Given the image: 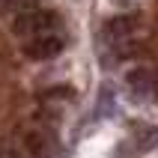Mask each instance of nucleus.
Wrapping results in <instances>:
<instances>
[{
  "label": "nucleus",
  "mask_w": 158,
  "mask_h": 158,
  "mask_svg": "<svg viewBox=\"0 0 158 158\" xmlns=\"http://www.w3.org/2000/svg\"><path fill=\"white\" fill-rule=\"evenodd\" d=\"M57 27H60V15L57 12H51V9H30V12L15 18L12 30L30 42V39H39V36L57 33Z\"/></svg>",
  "instance_id": "nucleus-1"
},
{
  "label": "nucleus",
  "mask_w": 158,
  "mask_h": 158,
  "mask_svg": "<svg viewBox=\"0 0 158 158\" xmlns=\"http://www.w3.org/2000/svg\"><path fill=\"white\" fill-rule=\"evenodd\" d=\"M66 48V39H63L60 33H51V36H39V39H30V42L24 45V57H30V60H54L57 54Z\"/></svg>",
  "instance_id": "nucleus-2"
},
{
  "label": "nucleus",
  "mask_w": 158,
  "mask_h": 158,
  "mask_svg": "<svg viewBox=\"0 0 158 158\" xmlns=\"http://www.w3.org/2000/svg\"><path fill=\"white\" fill-rule=\"evenodd\" d=\"M137 24H140V18L134 15V12L116 15V18H110V21L105 24V39H107V42H119V45H125V39H131V36H134Z\"/></svg>",
  "instance_id": "nucleus-3"
},
{
  "label": "nucleus",
  "mask_w": 158,
  "mask_h": 158,
  "mask_svg": "<svg viewBox=\"0 0 158 158\" xmlns=\"http://www.w3.org/2000/svg\"><path fill=\"white\" fill-rule=\"evenodd\" d=\"M125 84H128V89H131L137 98H146V96L155 93L158 75L149 69V66H137V69H131L128 75H125Z\"/></svg>",
  "instance_id": "nucleus-4"
},
{
  "label": "nucleus",
  "mask_w": 158,
  "mask_h": 158,
  "mask_svg": "<svg viewBox=\"0 0 158 158\" xmlns=\"http://www.w3.org/2000/svg\"><path fill=\"white\" fill-rule=\"evenodd\" d=\"M24 149L33 158H51L54 155V137L42 128H30L24 131Z\"/></svg>",
  "instance_id": "nucleus-5"
},
{
  "label": "nucleus",
  "mask_w": 158,
  "mask_h": 158,
  "mask_svg": "<svg viewBox=\"0 0 158 158\" xmlns=\"http://www.w3.org/2000/svg\"><path fill=\"white\" fill-rule=\"evenodd\" d=\"M134 143H137L140 152L155 149V146H158V125H140V128L134 131Z\"/></svg>",
  "instance_id": "nucleus-6"
},
{
  "label": "nucleus",
  "mask_w": 158,
  "mask_h": 158,
  "mask_svg": "<svg viewBox=\"0 0 158 158\" xmlns=\"http://www.w3.org/2000/svg\"><path fill=\"white\" fill-rule=\"evenodd\" d=\"M36 3H39V0H3V9L15 12V15H24V12H30V9H39Z\"/></svg>",
  "instance_id": "nucleus-7"
},
{
  "label": "nucleus",
  "mask_w": 158,
  "mask_h": 158,
  "mask_svg": "<svg viewBox=\"0 0 158 158\" xmlns=\"http://www.w3.org/2000/svg\"><path fill=\"white\" fill-rule=\"evenodd\" d=\"M114 3H119V6H128V3H131V0H114Z\"/></svg>",
  "instance_id": "nucleus-8"
}]
</instances>
